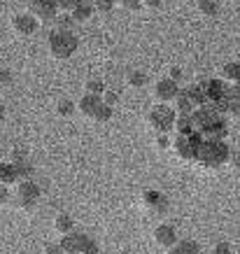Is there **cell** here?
Wrapping results in <instances>:
<instances>
[{
    "label": "cell",
    "instance_id": "obj_1",
    "mask_svg": "<svg viewBox=\"0 0 240 254\" xmlns=\"http://www.w3.org/2000/svg\"><path fill=\"white\" fill-rule=\"evenodd\" d=\"M191 124H194V131L201 135L203 140L215 138V140H226L229 135V124L222 117V112L215 108H201L191 115Z\"/></svg>",
    "mask_w": 240,
    "mask_h": 254
},
{
    "label": "cell",
    "instance_id": "obj_2",
    "mask_svg": "<svg viewBox=\"0 0 240 254\" xmlns=\"http://www.w3.org/2000/svg\"><path fill=\"white\" fill-rule=\"evenodd\" d=\"M229 159H231V147L226 145V140L208 138V140H203L201 147H198L196 163L205 170H217L222 166H226Z\"/></svg>",
    "mask_w": 240,
    "mask_h": 254
},
{
    "label": "cell",
    "instance_id": "obj_3",
    "mask_svg": "<svg viewBox=\"0 0 240 254\" xmlns=\"http://www.w3.org/2000/svg\"><path fill=\"white\" fill-rule=\"evenodd\" d=\"M47 47H49V54L54 56V59H59V61H65V59H70V56L77 52L79 47V40L77 35L72 31H52L49 33V38H47Z\"/></svg>",
    "mask_w": 240,
    "mask_h": 254
},
{
    "label": "cell",
    "instance_id": "obj_4",
    "mask_svg": "<svg viewBox=\"0 0 240 254\" xmlns=\"http://www.w3.org/2000/svg\"><path fill=\"white\" fill-rule=\"evenodd\" d=\"M147 124H149V128L156 131L159 135H168V131H173L175 124H178V112H175V108H171V105L156 103L154 108L149 110Z\"/></svg>",
    "mask_w": 240,
    "mask_h": 254
},
{
    "label": "cell",
    "instance_id": "obj_5",
    "mask_svg": "<svg viewBox=\"0 0 240 254\" xmlns=\"http://www.w3.org/2000/svg\"><path fill=\"white\" fill-rule=\"evenodd\" d=\"M77 110L82 112V117L91 119V122H110L112 119V108L105 105V100L101 96H91V93H84L82 100L77 103Z\"/></svg>",
    "mask_w": 240,
    "mask_h": 254
},
{
    "label": "cell",
    "instance_id": "obj_6",
    "mask_svg": "<svg viewBox=\"0 0 240 254\" xmlns=\"http://www.w3.org/2000/svg\"><path fill=\"white\" fill-rule=\"evenodd\" d=\"M203 138L198 133H189V135H178L173 142V152L182 161H196L198 156V147H201Z\"/></svg>",
    "mask_w": 240,
    "mask_h": 254
},
{
    "label": "cell",
    "instance_id": "obj_7",
    "mask_svg": "<svg viewBox=\"0 0 240 254\" xmlns=\"http://www.w3.org/2000/svg\"><path fill=\"white\" fill-rule=\"evenodd\" d=\"M40 196H42V189H40V185L38 182H33V180H21V182L16 185L14 200H16V205H21L23 210L35 208Z\"/></svg>",
    "mask_w": 240,
    "mask_h": 254
},
{
    "label": "cell",
    "instance_id": "obj_8",
    "mask_svg": "<svg viewBox=\"0 0 240 254\" xmlns=\"http://www.w3.org/2000/svg\"><path fill=\"white\" fill-rule=\"evenodd\" d=\"M180 84L178 82H173L171 77H163V79H159L154 84V98H156V103H161V105H168V103H175L178 100V96H180Z\"/></svg>",
    "mask_w": 240,
    "mask_h": 254
},
{
    "label": "cell",
    "instance_id": "obj_9",
    "mask_svg": "<svg viewBox=\"0 0 240 254\" xmlns=\"http://www.w3.org/2000/svg\"><path fill=\"white\" fill-rule=\"evenodd\" d=\"M31 14L40 23L56 21V16H59V2L56 0H31Z\"/></svg>",
    "mask_w": 240,
    "mask_h": 254
},
{
    "label": "cell",
    "instance_id": "obj_10",
    "mask_svg": "<svg viewBox=\"0 0 240 254\" xmlns=\"http://www.w3.org/2000/svg\"><path fill=\"white\" fill-rule=\"evenodd\" d=\"M40 28V21L33 14H14L12 19V31L19 35V38H31L35 35Z\"/></svg>",
    "mask_w": 240,
    "mask_h": 254
},
{
    "label": "cell",
    "instance_id": "obj_11",
    "mask_svg": "<svg viewBox=\"0 0 240 254\" xmlns=\"http://www.w3.org/2000/svg\"><path fill=\"white\" fill-rule=\"evenodd\" d=\"M219 112H226L233 119H240V86H226L224 98L219 103Z\"/></svg>",
    "mask_w": 240,
    "mask_h": 254
},
{
    "label": "cell",
    "instance_id": "obj_12",
    "mask_svg": "<svg viewBox=\"0 0 240 254\" xmlns=\"http://www.w3.org/2000/svg\"><path fill=\"white\" fill-rule=\"evenodd\" d=\"M89 243H91V238H89L86 233H79V231H72L61 238V247L65 254H82Z\"/></svg>",
    "mask_w": 240,
    "mask_h": 254
},
{
    "label": "cell",
    "instance_id": "obj_13",
    "mask_svg": "<svg viewBox=\"0 0 240 254\" xmlns=\"http://www.w3.org/2000/svg\"><path fill=\"white\" fill-rule=\"evenodd\" d=\"M178 231H175V226L171 224H159L154 229V243L163 250H171L173 245H178Z\"/></svg>",
    "mask_w": 240,
    "mask_h": 254
},
{
    "label": "cell",
    "instance_id": "obj_14",
    "mask_svg": "<svg viewBox=\"0 0 240 254\" xmlns=\"http://www.w3.org/2000/svg\"><path fill=\"white\" fill-rule=\"evenodd\" d=\"M142 200H145V205H147L149 210H154V212H161V210H166V196H163L161 191H154V189H147V191L142 193Z\"/></svg>",
    "mask_w": 240,
    "mask_h": 254
},
{
    "label": "cell",
    "instance_id": "obj_15",
    "mask_svg": "<svg viewBox=\"0 0 240 254\" xmlns=\"http://www.w3.org/2000/svg\"><path fill=\"white\" fill-rule=\"evenodd\" d=\"M93 12H96V7H93V2H86V0H82L77 7L72 9L70 14H72V19H75V23H84L89 21L93 16Z\"/></svg>",
    "mask_w": 240,
    "mask_h": 254
},
{
    "label": "cell",
    "instance_id": "obj_16",
    "mask_svg": "<svg viewBox=\"0 0 240 254\" xmlns=\"http://www.w3.org/2000/svg\"><path fill=\"white\" fill-rule=\"evenodd\" d=\"M222 79L233 86H240V63L238 61L226 63L224 68H222Z\"/></svg>",
    "mask_w": 240,
    "mask_h": 254
},
{
    "label": "cell",
    "instance_id": "obj_17",
    "mask_svg": "<svg viewBox=\"0 0 240 254\" xmlns=\"http://www.w3.org/2000/svg\"><path fill=\"white\" fill-rule=\"evenodd\" d=\"M168 254H201V245L196 240H178V245H173Z\"/></svg>",
    "mask_w": 240,
    "mask_h": 254
},
{
    "label": "cell",
    "instance_id": "obj_18",
    "mask_svg": "<svg viewBox=\"0 0 240 254\" xmlns=\"http://www.w3.org/2000/svg\"><path fill=\"white\" fill-rule=\"evenodd\" d=\"M14 182H19V175H16V168L14 163H0V185L5 187H12Z\"/></svg>",
    "mask_w": 240,
    "mask_h": 254
},
{
    "label": "cell",
    "instance_id": "obj_19",
    "mask_svg": "<svg viewBox=\"0 0 240 254\" xmlns=\"http://www.w3.org/2000/svg\"><path fill=\"white\" fill-rule=\"evenodd\" d=\"M54 229L56 233H61V236H68V233L75 231V219L70 215H59L54 219Z\"/></svg>",
    "mask_w": 240,
    "mask_h": 254
},
{
    "label": "cell",
    "instance_id": "obj_20",
    "mask_svg": "<svg viewBox=\"0 0 240 254\" xmlns=\"http://www.w3.org/2000/svg\"><path fill=\"white\" fill-rule=\"evenodd\" d=\"M14 163V168H16V175H19V182L21 180H33V163L31 159H21V161H12Z\"/></svg>",
    "mask_w": 240,
    "mask_h": 254
},
{
    "label": "cell",
    "instance_id": "obj_21",
    "mask_svg": "<svg viewBox=\"0 0 240 254\" xmlns=\"http://www.w3.org/2000/svg\"><path fill=\"white\" fill-rule=\"evenodd\" d=\"M126 82H128V86H133V89H142V86L147 84V75H145L142 70H131V72L126 75Z\"/></svg>",
    "mask_w": 240,
    "mask_h": 254
},
{
    "label": "cell",
    "instance_id": "obj_22",
    "mask_svg": "<svg viewBox=\"0 0 240 254\" xmlns=\"http://www.w3.org/2000/svg\"><path fill=\"white\" fill-rule=\"evenodd\" d=\"M75 110H77V105H75L72 100H68V98H61L59 103H56V115L59 117H72Z\"/></svg>",
    "mask_w": 240,
    "mask_h": 254
},
{
    "label": "cell",
    "instance_id": "obj_23",
    "mask_svg": "<svg viewBox=\"0 0 240 254\" xmlns=\"http://www.w3.org/2000/svg\"><path fill=\"white\" fill-rule=\"evenodd\" d=\"M198 9H201L203 16H215L219 12V0H201Z\"/></svg>",
    "mask_w": 240,
    "mask_h": 254
},
{
    "label": "cell",
    "instance_id": "obj_24",
    "mask_svg": "<svg viewBox=\"0 0 240 254\" xmlns=\"http://www.w3.org/2000/svg\"><path fill=\"white\" fill-rule=\"evenodd\" d=\"M105 91H108V89H105V82H103V79H89V82H86V93H91V96H105Z\"/></svg>",
    "mask_w": 240,
    "mask_h": 254
},
{
    "label": "cell",
    "instance_id": "obj_25",
    "mask_svg": "<svg viewBox=\"0 0 240 254\" xmlns=\"http://www.w3.org/2000/svg\"><path fill=\"white\" fill-rule=\"evenodd\" d=\"M54 23H56V28H59V31H72L75 19H72V14H59Z\"/></svg>",
    "mask_w": 240,
    "mask_h": 254
},
{
    "label": "cell",
    "instance_id": "obj_26",
    "mask_svg": "<svg viewBox=\"0 0 240 254\" xmlns=\"http://www.w3.org/2000/svg\"><path fill=\"white\" fill-rule=\"evenodd\" d=\"M117 5V0H93V7H96V12H103V14H108V12H112V7Z\"/></svg>",
    "mask_w": 240,
    "mask_h": 254
},
{
    "label": "cell",
    "instance_id": "obj_27",
    "mask_svg": "<svg viewBox=\"0 0 240 254\" xmlns=\"http://www.w3.org/2000/svg\"><path fill=\"white\" fill-rule=\"evenodd\" d=\"M117 5L128 9V12H138V9L142 7V0H117Z\"/></svg>",
    "mask_w": 240,
    "mask_h": 254
},
{
    "label": "cell",
    "instance_id": "obj_28",
    "mask_svg": "<svg viewBox=\"0 0 240 254\" xmlns=\"http://www.w3.org/2000/svg\"><path fill=\"white\" fill-rule=\"evenodd\" d=\"M56 2H59V9H63V12H68V14H70V12L77 7L82 0H56Z\"/></svg>",
    "mask_w": 240,
    "mask_h": 254
},
{
    "label": "cell",
    "instance_id": "obj_29",
    "mask_svg": "<svg viewBox=\"0 0 240 254\" xmlns=\"http://www.w3.org/2000/svg\"><path fill=\"white\" fill-rule=\"evenodd\" d=\"M103 100H105V105H110V108H115V105H117V100H119V93H117V91H105Z\"/></svg>",
    "mask_w": 240,
    "mask_h": 254
},
{
    "label": "cell",
    "instance_id": "obj_30",
    "mask_svg": "<svg viewBox=\"0 0 240 254\" xmlns=\"http://www.w3.org/2000/svg\"><path fill=\"white\" fill-rule=\"evenodd\" d=\"M45 254H65L63 252V247H61V243H47L45 245Z\"/></svg>",
    "mask_w": 240,
    "mask_h": 254
},
{
    "label": "cell",
    "instance_id": "obj_31",
    "mask_svg": "<svg viewBox=\"0 0 240 254\" xmlns=\"http://www.w3.org/2000/svg\"><path fill=\"white\" fill-rule=\"evenodd\" d=\"M156 147H159V149H173V142L171 140H168V135H159V138H156Z\"/></svg>",
    "mask_w": 240,
    "mask_h": 254
},
{
    "label": "cell",
    "instance_id": "obj_32",
    "mask_svg": "<svg viewBox=\"0 0 240 254\" xmlns=\"http://www.w3.org/2000/svg\"><path fill=\"white\" fill-rule=\"evenodd\" d=\"M21 159H28V152L23 147H14L12 149V161H21Z\"/></svg>",
    "mask_w": 240,
    "mask_h": 254
},
{
    "label": "cell",
    "instance_id": "obj_33",
    "mask_svg": "<svg viewBox=\"0 0 240 254\" xmlns=\"http://www.w3.org/2000/svg\"><path fill=\"white\" fill-rule=\"evenodd\" d=\"M212 254H231V247L226 245V243H217V245L212 247Z\"/></svg>",
    "mask_w": 240,
    "mask_h": 254
},
{
    "label": "cell",
    "instance_id": "obj_34",
    "mask_svg": "<svg viewBox=\"0 0 240 254\" xmlns=\"http://www.w3.org/2000/svg\"><path fill=\"white\" fill-rule=\"evenodd\" d=\"M82 254H101V247H98V243H96V240H91V243L84 247V252H82Z\"/></svg>",
    "mask_w": 240,
    "mask_h": 254
},
{
    "label": "cell",
    "instance_id": "obj_35",
    "mask_svg": "<svg viewBox=\"0 0 240 254\" xmlns=\"http://www.w3.org/2000/svg\"><path fill=\"white\" fill-rule=\"evenodd\" d=\"M166 0H142V7H147V9H156V7H161Z\"/></svg>",
    "mask_w": 240,
    "mask_h": 254
},
{
    "label": "cell",
    "instance_id": "obj_36",
    "mask_svg": "<svg viewBox=\"0 0 240 254\" xmlns=\"http://www.w3.org/2000/svg\"><path fill=\"white\" fill-rule=\"evenodd\" d=\"M7 200H9V187L0 185V205H5Z\"/></svg>",
    "mask_w": 240,
    "mask_h": 254
},
{
    "label": "cell",
    "instance_id": "obj_37",
    "mask_svg": "<svg viewBox=\"0 0 240 254\" xmlns=\"http://www.w3.org/2000/svg\"><path fill=\"white\" fill-rule=\"evenodd\" d=\"M9 82H12V72H9V70H2V72H0V84H9Z\"/></svg>",
    "mask_w": 240,
    "mask_h": 254
},
{
    "label": "cell",
    "instance_id": "obj_38",
    "mask_svg": "<svg viewBox=\"0 0 240 254\" xmlns=\"http://www.w3.org/2000/svg\"><path fill=\"white\" fill-rule=\"evenodd\" d=\"M171 79L180 84V79H182V68H171Z\"/></svg>",
    "mask_w": 240,
    "mask_h": 254
},
{
    "label": "cell",
    "instance_id": "obj_39",
    "mask_svg": "<svg viewBox=\"0 0 240 254\" xmlns=\"http://www.w3.org/2000/svg\"><path fill=\"white\" fill-rule=\"evenodd\" d=\"M2 119H5V108H2V103H0V124H2Z\"/></svg>",
    "mask_w": 240,
    "mask_h": 254
}]
</instances>
